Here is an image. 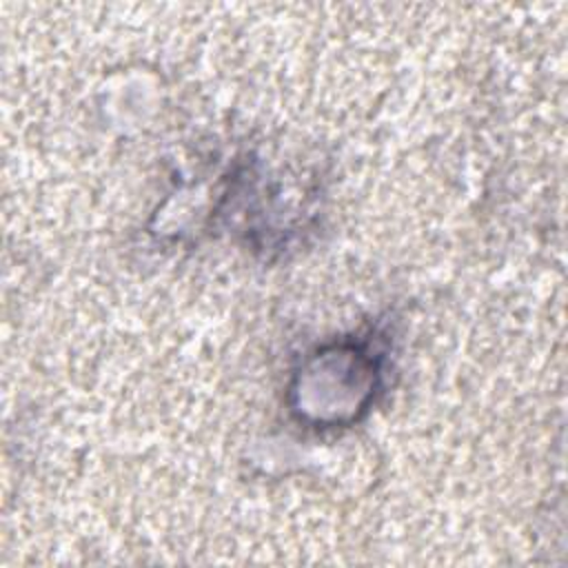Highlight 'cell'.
Listing matches in <instances>:
<instances>
[{"instance_id":"6da1fadb","label":"cell","mask_w":568,"mask_h":568,"mask_svg":"<svg viewBox=\"0 0 568 568\" xmlns=\"http://www.w3.org/2000/svg\"><path fill=\"white\" fill-rule=\"evenodd\" d=\"M384 359V346L373 333L320 348L295 371L291 410L315 428L357 422L379 393Z\"/></svg>"}]
</instances>
